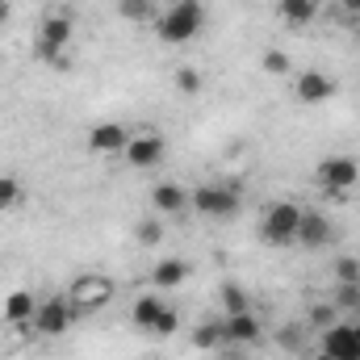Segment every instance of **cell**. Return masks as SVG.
Instances as JSON below:
<instances>
[{
  "mask_svg": "<svg viewBox=\"0 0 360 360\" xmlns=\"http://www.w3.org/2000/svg\"><path fill=\"white\" fill-rule=\"evenodd\" d=\"M205 25V4L201 0H172L160 17H155V34L164 46H184L201 34Z\"/></svg>",
  "mask_w": 360,
  "mask_h": 360,
  "instance_id": "1",
  "label": "cell"
},
{
  "mask_svg": "<svg viewBox=\"0 0 360 360\" xmlns=\"http://www.w3.org/2000/svg\"><path fill=\"white\" fill-rule=\"evenodd\" d=\"M188 210L201 214V218H218V222H231L239 210H243V193L235 184H197L188 193Z\"/></svg>",
  "mask_w": 360,
  "mask_h": 360,
  "instance_id": "2",
  "label": "cell"
},
{
  "mask_svg": "<svg viewBox=\"0 0 360 360\" xmlns=\"http://www.w3.org/2000/svg\"><path fill=\"white\" fill-rule=\"evenodd\" d=\"M68 302H72L76 319H84V314H92V310H101V306L113 302V281L101 276V272H80L68 285Z\"/></svg>",
  "mask_w": 360,
  "mask_h": 360,
  "instance_id": "3",
  "label": "cell"
},
{
  "mask_svg": "<svg viewBox=\"0 0 360 360\" xmlns=\"http://www.w3.org/2000/svg\"><path fill=\"white\" fill-rule=\"evenodd\" d=\"M297 222H302V205L293 201H272L264 210V222H260V235L272 248H293L297 243Z\"/></svg>",
  "mask_w": 360,
  "mask_h": 360,
  "instance_id": "4",
  "label": "cell"
},
{
  "mask_svg": "<svg viewBox=\"0 0 360 360\" xmlns=\"http://www.w3.org/2000/svg\"><path fill=\"white\" fill-rule=\"evenodd\" d=\"M314 180H319L323 193H335V197H340V193H348L360 180V164L352 155H327V160L314 168Z\"/></svg>",
  "mask_w": 360,
  "mask_h": 360,
  "instance_id": "5",
  "label": "cell"
},
{
  "mask_svg": "<svg viewBox=\"0 0 360 360\" xmlns=\"http://www.w3.org/2000/svg\"><path fill=\"white\" fill-rule=\"evenodd\" d=\"M72 34H76V25H72V17H63V13H51V17L42 21V30H38V42H34V55H38V59H59V55L68 51V42H72Z\"/></svg>",
  "mask_w": 360,
  "mask_h": 360,
  "instance_id": "6",
  "label": "cell"
},
{
  "mask_svg": "<svg viewBox=\"0 0 360 360\" xmlns=\"http://www.w3.org/2000/svg\"><path fill=\"white\" fill-rule=\"evenodd\" d=\"M72 323H76V310H72L68 297H46V302H38V314H34V331H38V335L55 340V335H63Z\"/></svg>",
  "mask_w": 360,
  "mask_h": 360,
  "instance_id": "7",
  "label": "cell"
},
{
  "mask_svg": "<svg viewBox=\"0 0 360 360\" xmlns=\"http://www.w3.org/2000/svg\"><path fill=\"white\" fill-rule=\"evenodd\" d=\"M319 352H327L331 360H360V331L356 323H331L323 331Z\"/></svg>",
  "mask_w": 360,
  "mask_h": 360,
  "instance_id": "8",
  "label": "cell"
},
{
  "mask_svg": "<svg viewBox=\"0 0 360 360\" xmlns=\"http://www.w3.org/2000/svg\"><path fill=\"white\" fill-rule=\"evenodd\" d=\"M122 155H126V164H130V168H143V172H147V168H155V164L164 160V139H160L155 130L134 134V139L126 143V151H122Z\"/></svg>",
  "mask_w": 360,
  "mask_h": 360,
  "instance_id": "9",
  "label": "cell"
},
{
  "mask_svg": "<svg viewBox=\"0 0 360 360\" xmlns=\"http://www.w3.org/2000/svg\"><path fill=\"white\" fill-rule=\"evenodd\" d=\"M331 218L323 210H302V222H297V248H327L331 243Z\"/></svg>",
  "mask_w": 360,
  "mask_h": 360,
  "instance_id": "10",
  "label": "cell"
},
{
  "mask_svg": "<svg viewBox=\"0 0 360 360\" xmlns=\"http://www.w3.org/2000/svg\"><path fill=\"white\" fill-rule=\"evenodd\" d=\"M126 143H130V134H126V126H117V122H101V126L89 130V151L92 155H122Z\"/></svg>",
  "mask_w": 360,
  "mask_h": 360,
  "instance_id": "11",
  "label": "cell"
},
{
  "mask_svg": "<svg viewBox=\"0 0 360 360\" xmlns=\"http://www.w3.org/2000/svg\"><path fill=\"white\" fill-rule=\"evenodd\" d=\"M293 92H297L302 105H323V101L335 96V80H331L327 72H302V76L293 80Z\"/></svg>",
  "mask_w": 360,
  "mask_h": 360,
  "instance_id": "12",
  "label": "cell"
},
{
  "mask_svg": "<svg viewBox=\"0 0 360 360\" xmlns=\"http://www.w3.org/2000/svg\"><path fill=\"white\" fill-rule=\"evenodd\" d=\"M222 331H226V344H256L260 340V319L252 310L243 314H222Z\"/></svg>",
  "mask_w": 360,
  "mask_h": 360,
  "instance_id": "13",
  "label": "cell"
},
{
  "mask_svg": "<svg viewBox=\"0 0 360 360\" xmlns=\"http://www.w3.org/2000/svg\"><path fill=\"white\" fill-rule=\"evenodd\" d=\"M188 276H193V264L180 260V256H168V260H160V264L151 269V285H155V289H180Z\"/></svg>",
  "mask_w": 360,
  "mask_h": 360,
  "instance_id": "14",
  "label": "cell"
},
{
  "mask_svg": "<svg viewBox=\"0 0 360 360\" xmlns=\"http://www.w3.org/2000/svg\"><path fill=\"white\" fill-rule=\"evenodd\" d=\"M151 205H155V214H184L188 210V193L180 188V184H155L151 188Z\"/></svg>",
  "mask_w": 360,
  "mask_h": 360,
  "instance_id": "15",
  "label": "cell"
},
{
  "mask_svg": "<svg viewBox=\"0 0 360 360\" xmlns=\"http://www.w3.org/2000/svg\"><path fill=\"white\" fill-rule=\"evenodd\" d=\"M0 314H4L8 323H34V314H38V302H34V293H25V289H13V293L4 297Z\"/></svg>",
  "mask_w": 360,
  "mask_h": 360,
  "instance_id": "16",
  "label": "cell"
},
{
  "mask_svg": "<svg viewBox=\"0 0 360 360\" xmlns=\"http://www.w3.org/2000/svg\"><path fill=\"white\" fill-rule=\"evenodd\" d=\"M164 306H168L164 297H155V293H139V297H134V306H130V323H134L139 331H151Z\"/></svg>",
  "mask_w": 360,
  "mask_h": 360,
  "instance_id": "17",
  "label": "cell"
},
{
  "mask_svg": "<svg viewBox=\"0 0 360 360\" xmlns=\"http://www.w3.org/2000/svg\"><path fill=\"white\" fill-rule=\"evenodd\" d=\"M276 13L289 25H310L319 17V0H276Z\"/></svg>",
  "mask_w": 360,
  "mask_h": 360,
  "instance_id": "18",
  "label": "cell"
},
{
  "mask_svg": "<svg viewBox=\"0 0 360 360\" xmlns=\"http://www.w3.org/2000/svg\"><path fill=\"white\" fill-rule=\"evenodd\" d=\"M117 13H122V21H134V25H143V21H155V17H160L155 0H117Z\"/></svg>",
  "mask_w": 360,
  "mask_h": 360,
  "instance_id": "19",
  "label": "cell"
},
{
  "mask_svg": "<svg viewBox=\"0 0 360 360\" xmlns=\"http://www.w3.org/2000/svg\"><path fill=\"white\" fill-rule=\"evenodd\" d=\"M243 310H252L248 293H243L235 281H226V285H222V314H243Z\"/></svg>",
  "mask_w": 360,
  "mask_h": 360,
  "instance_id": "20",
  "label": "cell"
},
{
  "mask_svg": "<svg viewBox=\"0 0 360 360\" xmlns=\"http://www.w3.org/2000/svg\"><path fill=\"white\" fill-rule=\"evenodd\" d=\"M218 344H226V331H222V323H201L197 331H193V348H218Z\"/></svg>",
  "mask_w": 360,
  "mask_h": 360,
  "instance_id": "21",
  "label": "cell"
},
{
  "mask_svg": "<svg viewBox=\"0 0 360 360\" xmlns=\"http://www.w3.org/2000/svg\"><path fill=\"white\" fill-rule=\"evenodd\" d=\"M172 84H176V92H184V96H197V92H201V72H197V68H176Z\"/></svg>",
  "mask_w": 360,
  "mask_h": 360,
  "instance_id": "22",
  "label": "cell"
},
{
  "mask_svg": "<svg viewBox=\"0 0 360 360\" xmlns=\"http://www.w3.org/2000/svg\"><path fill=\"white\" fill-rule=\"evenodd\" d=\"M335 281H340V285H360V260L356 256H340V260H335Z\"/></svg>",
  "mask_w": 360,
  "mask_h": 360,
  "instance_id": "23",
  "label": "cell"
},
{
  "mask_svg": "<svg viewBox=\"0 0 360 360\" xmlns=\"http://www.w3.org/2000/svg\"><path fill=\"white\" fill-rule=\"evenodd\" d=\"M139 243L160 248V243H164V222H160V218H143V222H139Z\"/></svg>",
  "mask_w": 360,
  "mask_h": 360,
  "instance_id": "24",
  "label": "cell"
},
{
  "mask_svg": "<svg viewBox=\"0 0 360 360\" xmlns=\"http://www.w3.org/2000/svg\"><path fill=\"white\" fill-rule=\"evenodd\" d=\"M21 205V180L17 176H0V210Z\"/></svg>",
  "mask_w": 360,
  "mask_h": 360,
  "instance_id": "25",
  "label": "cell"
},
{
  "mask_svg": "<svg viewBox=\"0 0 360 360\" xmlns=\"http://www.w3.org/2000/svg\"><path fill=\"white\" fill-rule=\"evenodd\" d=\"M260 63H264V72H269V76H289V68H293L285 51H264V59H260Z\"/></svg>",
  "mask_w": 360,
  "mask_h": 360,
  "instance_id": "26",
  "label": "cell"
},
{
  "mask_svg": "<svg viewBox=\"0 0 360 360\" xmlns=\"http://www.w3.org/2000/svg\"><path fill=\"white\" fill-rule=\"evenodd\" d=\"M176 327H180L176 306H164V310H160V319H155V327H151V335H172Z\"/></svg>",
  "mask_w": 360,
  "mask_h": 360,
  "instance_id": "27",
  "label": "cell"
},
{
  "mask_svg": "<svg viewBox=\"0 0 360 360\" xmlns=\"http://www.w3.org/2000/svg\"><path fill=\"white\" fill-rule=\"evenodd\" d=\"M335 310H360V285H340Z\"/></svg>",
  "mask_w": 360,
  "mask_h": 360,
  "instance_id": "28",
  "label": "cell"
},
{
  "mask_svg": "<svg viewBox=\"0 0 360 360\" xmlns=\"http://www.w3.org/2000/svg\"><path fill=\"white\" fill-rule=\"evenodd\" d=\"M335 314H340V310H335V306H314V310H310V323H314V327H323V331H327V327H331V323H335Z\"/></svg>",
  "mask_w": 360,
  "mask_h": 360,
  "instance_id": "29",
  "label": "cell"
},
{
  "mask_svg": "<svg viewBox=\"0 0 360 360\" xmlns=\"http://www.w3.org/2000/svg\"><path fill=\"white\" fill-rule=\"evenodd\" d=\"M340 8H344V21H356L360 17V0H340Z\"/></svg>",
  "mask_w": 360,
  "mask_h": 360,
  "instance_id": "30",
  "label": "cell"
},
{
  "mask_svg": "<svg viewBox=\"0 0 360 360\" xmlns=\"http://www.w3.org/2000/svg\"><path fill=\"white\" fill-rule=\"evenodd\" d=\"M310 360H331V356H327V352H314V356H310Z\"/></svg>",
  "mask_w": 360,
  "mask_h": 360,
  "instance_id": "31",
  "label": "cell"
},
{
  "mask_svg": "<svg viewBox=\"0 0 360 360\" xmlns=\"http://www.w3.org/2000/svg\"><path fill=\"white\" fill-rule=\"evenodd\" d=\"M352 30H356V42H360V17H356V21H352Z\"/></svg>",
  "mask_w": 360,
  "mask_h": 360,
  "instance_id": "32",
  "label": "cell"
},
{
  "mask_svg": "<svg viewBox=\"0 0 360 360\" xmlns=\"http://www.w3.org/2000/svg\"><path fill=\"white\" fill-rule=\"evenodd\" d=\"M0 8H8V0H0Z\"/></svg>",
  "mask_w": 360,
  "mask_h": 360,
  "instance_id": "33",
  "label": "cell"
},
{
  "mask_svg": "<svg viewBox=\"0 0 360 360\" xmlns=\"http://www.w3.org/2000/svg\"><path fill=\"white\" fill-rule=\"evenodd\" d=\"M356 331H360V323H356Z\"/></svg>",
  "mask_w": 360,
  "mask_h": 360,
  "instance_id": "34",
  "label": "cell"
}]
</instances>
